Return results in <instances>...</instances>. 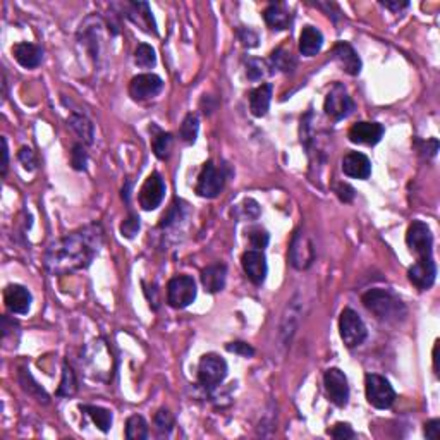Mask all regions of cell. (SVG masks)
<instances>
[{
  "instance_id": "40",
  "label": "cell",
  "mask_w": 440,
  "mask_h": 440,
  "mask_svg": "<svg viewBox=\"0 0 440 440\" xmlns=\"http://www.w3.org/2000/svg\"><path fill=\"white\" fill-rule=\"evenodd\" d=\"M246 76L251 81H258L265 76V64L260 59H248L246 60Z\"/></svg>"
},
{
  "instance_id": "3",
  "label": "cell",
  "mask_w": 440,
  "mask_h": 440,
  "mask_svg": "<svg viewBox=\"0 0 440 440\" xmlns=\"http://www.w3.org/2000/svg\"><path fill=\"white\" fill-rule=\"evenodd\" d=\"M227 371H229V368H227L224 358H220L215 353L203 354L200 363H198V384L205 391H213L226 380Z\"/></svg>"
},
{
  "instance_id": "1",
  "label": "cell",
  "mask_w": 440,
  "mask_h": 440,
  "mask_svg": "<svg viewBox=\"0 0 440 440\" xmlns=\"http://www.w3.org/2000/svg\"><path fill=\"white\" fill-rule=\"evenodd\" d=\"M104 244L100 224H90L54 241L45 253V270L50 275H66L84 270L95 260Z\"/></svg>"
},
{
  "instance_id": "15",
  "label": "cell",
  "mask_w": 440,
  "mask_h": 440,
  "mask_svg": "<svg viewBox=\"0 0 440 440\" xmlns=\"http://www.w3.org/2000/svg\"><path fill=\"white\" fill-rule=\"evenodd\" d=\"M437 277V265L435 260L432 258H425V260H416L415 264L409 267L408 279L416 289L419 291H426L435 284Z\"/></svg>"
},
{
  "instance_id": "24",
  "label": "cell",
  "mask_w": 440,
  "mask_h": 440,
  "mask_svg": "<svg viewBox=\"0 0 440 440\" xmlns=\"http://www.w3.org/2000/svg\"><path fill=\"white\" fill-rule=\"evenodd\" d=\"M264 19L272 30H277V32H284L292 25L291 11L281 2L268 5L264 11Z\"/></svg>"
},
{
  "instance_id": "33",
  "label": "cell",
  "mask_w": 440,
  "mask_h": 440,
  "mask_svg": "<svg viewBox=\"0 0 440 440\" xmlns=\"http://www.w3.org/2000/svg\"><path fill=\"white\" fill-rule=\"evenodd\" d=\"M270 64L274 69L282 71V73H289V71H292L296 67V59L289 50L277 49L272 52Z\"/></svg>"
},
{
  "instance_id": "37",
  "label": "cell",
  "mask_w": 440,
  "mask_h": 440,
  "mask_svg": "<svg viewBox=\"0 0 440 440\" xmlns=\"http://www.w3.org/2000/svg\"><path fill=\"white\" fill-rule=\"evenodd\" d=\"M248 240H250V244L255 250L264 251V248H267L268 241H270V234L265 229H262V227H253L248 234Z\"/></svg>"
},
{
  "instance_id": "4",
  "label": "cell",
  "mask_w": 440,
  "mask_h": 440,
  "mask_svg": "<svg viewBox=\"0 0 440 440\" xmlns=\"http://www.w3.org/2000/svg\"><path fill=\"white\" fill-rule=\"evenodd\" d=\"M364 392H367L368 402L377 409H389L395 401L394 387L382 375H364Z\"/></svg>"
},
{
  "instance_id": "23",
  "label": "cell",
  "mask_w": 440,
  "mask_h": 440,
  "mask_svg": "<svg viewBox=\"0 0 440 440\" xmlns=\"http://www.w3.org/2000/svg\"><path fill=\"white\" fill-rule=\"evenodd\" d=\"M12 54H14V59L18 60L19 66L25 67V69H35L43 60V50L35 43H18V45L12 47Z\"/></svg>"
},
{
  "instance_id": "41",
  "label": "cell",
  "mask_w": 440,
  "mask_h": 440,
  "mask_svg": "<svg viewBox=\"0 0 440 440\" xmlns=\"http://www.w3.org/2000/svg\"><path fill=\"white\" fill-rule=\"evenodd\" d=\"M330 437H334V439H339V440H346V439H354L356 437V433H354V430L351 428L349 423H336V425L332 426V428L329 430Z\"/></svg>"
},
{
  "instance_id": "47",
  "label": "cell",
  "mask_w": 440,
  "mask_h": 440,
  "mask_svg": "<svg viewBox=\"0 0 440 440\" xmlns=\"http://www.w3.org/2000/svg\"><path fill=\"white\" fill-rule=\"evenodd\" d=\"M425 437L430 440L440 439V419H430L425 423Z\"/></svg>"
},
{
  "instance_id": "25",
  "label": "cell",
  "mask_w": 440,
  "mask_h": 440,
  "mask_svg": "<svg viewBox=\"0 0 440 440\" xmlns=\"http://www.w3.org/2000/svg\"><path fill=\"white\" fill-rule=\"evenodd\" d=\"M272 84L264 83L250 91V111L255 117H265L270 108Z\"/></svg>"
},
{
  "instance_id": "44",
  "label": "cell",
  "mask_w": 440,
  "mask_h": 440,
  "mask_svg": "<svg viewBox=\"0 0 440 440\" xmlns=\"http://www.w3.org/2000/svg\"><path fill=\"white\" fill-rule=\"evenodd\" d=\"M226 349L229 351V353L240 354V356H243V358H251L255 354L253 347H251L248 343H241V340H238V343L227 344Z\"/></svg>"
},
{
  "instance_id": "51",
  "label": "cell",
  "mask_w": 440,
  "mask_h": 440,
  "mask_svg": "<svg viewBox=\"0 0 440 440\" xmlns=\"http://www.w3.org/2000/svg\"><path fill=\"white\" fill-rule=\"evenodd\" d=\"M437 349H439V340H437L435 347H433V368H435V373L439 375V354H437Z\"/></svg>"
},
{
  "instance_id": "34",
  "label": "cell",
  "mask_w": 440,
  "mask_h": 440,
  "mask_svg": "<svg viewBox=\"0 0 440 440\" xmlns=\"http://www.w3.org/2000/svg\"><path fill=\"white\" fill-rule=\"evenodd\" d=\"M76 391H78L76 375H74L73 368H71L69 364L64 363V367H62V380H60L57 395H59V397H71V395L76 394Z\"/></svg>"
},
{
  "instance_id": "12",
  "label": "cell",
  "mask_w": 440,
  "mask_h": 440,
  "mask_svg": "<svg viewBox=\"0 0 440 440\" xmlns=\"http://www.w3.org/2000/svg\"><path fill=\"white\" fill-rule=\"evenodd\" d=\"M165 183H163L162 176L159 172H152L146 181L143 183L141 189H139V205H141L143 210L152 211L157 210L160 207V203L163 201V196H165Z\"/></svg>"
},
{
  "instance_id": "19",
  "label": "cell",
  "mask_w": 440,
  "mask_h": 440,
  "mask_svg": "<svg viewBox=\"0 0 440 440\" xmlns=\"http://www.w3.org/2000/svg\"><path fill=\"white\" fill-rule=\"evenodd\" d=\"M332 56L344 73L351 74V76H358L361 73L360 56L347 42H337L332 49Z\"/></svg>"
},
{
  "instance_id": "8",
  "label": "cell",
  "mask_w": 440,
  "mask_h": 440,
  "mask_svg": "<svg viewBox=\"0 0 440 440\" xmlns=\"http://www.w3.org/2000/svg\"><path fill=\"white\" fill-rule=\"evenodd\" d=\"M224 186H226V172L220 167L218 169L211 160H208L201 169L200 176H198L196 183V194L201 198H217L218 194L222 193Z\"/></svg>"
},
{
  "instance_id": "46",
  "label": "cell",
  "mask_w": 440,
  "mask_h": 440,
  "mask_svg": "<svg viewBox=\"0 0 440 440\" xmlns=\"http://www.w3.org/2000/svg\"><path fill=\"white\" fill-rule=\"evenodd\" d=\"M419 145H421V148H419V153H421L423 157H426V159H432V157H435L437 152H439V141H437L435 138L426 139V141H421Z\"/></svg>"
},
{
  "instance_id": "7",
  "label": "cell",
  "mask_w": 440,
  "mask_h": 440,
  "mask_svg": "<svg viewBox=\"0 0 440 440\" xmlns=\"http://www.w3.org/2000/svg\"><path fill=\"white\" fill-rule=\"evenodd\" d=\"M196 299V282L189 275H176L167 284V303L176 310H184Z\"/></svg>"
},
{
  "instance_id": "45",
  "label": "cell",
  "mask_w": 440,
  "mask_h": 440,
  "mask_svg": "<svg viewBox=\"0 0 440 440\" xmlns=\"http://www.w3.org/2000/svg\"><path fill=\"white\" fill-rule=\"evenodd\" d=\"M334 191H336L337 198H339L343 203H351V201L354 200V196H356V191H354V187L349 186L347 183H339Z\"/></svg>"
},
{
  "instance_id": "2",
  "label": "cell",
  "mask_w": 440,
  "mask_h": 440,
  "mask_svg": "<svg viewBox=\"0 0 440 440\" xmlns=\"http://www.w3.org/2000/svg\"><path fill=\"white\" fill-rule=\"evenodd\" d=\"M364 308L373 313L375 319L385 323H397L406 319L408 310L404 303L387 289H370L361 298Z\"/></svg>"
},
{
  "instance_id": "38",
  "label": "cell",
  "mask_w": 440,
  "mask_h": 440,
  "mask_svg": "<svg viewBox=\"0 0 440 440\" xmlns=\"http://www.w3.org/2000/svg\"><path fill=\"white\" fill-rule=\"evenodd\" d=\"M88 163V153L84 150L83 143H76L73 146V152H71V165L76 170H86Z\"/></svg>"
},
{
  "instance_id": "30",
  "label": "cell",
  "mask_w": 440,
  "mask_h": 440,
  "mask_svg": "<svg viewBox=\"0 0 440 440\" xmlns=\"http://www.w3.org/2000/svg\"><path fill=\"white\" fill-rule=\"evenodd\" d=\"M81 411L84 415H88L91 418V421L98 426L104 433H107L112 426V411L108 409L100 408V406H90V404H81Z\"/></svg>"
},
{
  "instance_id": "26",
  "label": "cell",
  "mask_w": 440,
  "mask_h": 440,
  "mask_svg": "<svg viewBox=\"0 0 440 440\" xmlns=\"http://www.w3.org/2000/svg\"><path fill=\"white\" fill-rule=\"evenodd\" d=\"M323 35L315 26H305L299 35V52L305 57H313L322 50Z\"/></svg>"
},
{
  "instance_id": "10",
  "label": "cell",
  "mask_w": 440,
  "mask_h": 440,
  "mask_svg": "<svg viewBox=\"0 0 440 440\" xmlns=\"http://www.w3.org/2000/svg\"><path fill=\"white\" fill-rule=\"evenodd\" d=\"M323 111L329 115L332 121H343L347 115L353 114L354 111V102L349 97L347 90L344 88V84L336 83L332 86V90L329 91V95L325 97V105Z\"/></svg>"
},
{
  "instance_id": "48",
  "label": "cell",
  "mask_w": 440,
  "mask_h": 440,
  "mask_svg": "<svg viewBox=\"0 0 440 440\" xmlns=\"http://www.w3.org/2000/svg\"><path fill=\"white\" fill-rule=\"evenodd\" d=\"M243 205V211L248 218H257L260 215V207L255 200H244Z\"/></svg>"
},
{
  "instance_id": "43",
  "label": "cell",
  "mask_w": 440,
  "mask_h": 440,
  "mask_svg": "<svg viewBox=\"0 0 440 440\" xmlns=\"http://www.w3.org/2000/svg\"><path fill=\"white\" fill-rule=\"evenodd\" d=\"M238 36H240L241 43L248 49H255L258 47V35L251 28H240L238 30Z\"/></svg>"
},
{
  "instance_id": "29",
  "label": "cell",
  "mask_w": 440,
  "mask_h": 440,
  "mask_svg": "<svg viewBox=\"0 0 440 440\" xmlns=\"http://www.w3.org/2000/svg\"><path fill=\"white\" fill-rule=\"evenodd\" d=\"M18 378H19V384H21L23 391H26L30 395H33V397H35L38 402L49 404V394L43 391L42 385L36 384L35 378H33V375L30 373L28 368H21V370H19Z\"/></svg>"
},
{
  "instance_id": "42",
  "label": "cell",
  "mask_w": 440,
  "mask_h": 440,
  "mask_svg": "<svg viewBox=\"0 0 440 440\" xmlns=\"http://www.w3.org/2000/svg\"><path fill=\"white\" fill-rule=\"evenodd\" d=\"M18 159L19 162L23 163V167H25L26 170H30V172H33V170L36 169V157H35V152H33L32 148H28V146H23L21 150H19L18 153Z\"/></svg>"
},
{
  "instance_id": "35",
  "label": "cell",
  "mask_w": 440,
  "mask_h": 440,
  "mask_svg": "<svg viewBox=\"0 0 440 440\" xmlns=\"http://www.w3.org/2000/svg\"><path fill=\"white\" fill-rule=\"evenodd\" d=\"M135 62L138 67L143 69H150L157 64V54L155 49L148 43H139L135 50Z\"/></svg>"
},
{
  "instance_id": "52",
  "label": "cell",
  "mask_w": 440,
  "mask_h": 440,
  "mask_svg": "<svg viewBox=\"0 0 440 440\" xmlns=\"http://www.w3.org/2000/svg\"><path fill=\"white\" fill-rule=\"evenodd\" d=\"M129 189H131V181H128V183H126V187H122V198H124V201L126 203H129Z\"/></svg>"
},
{
  "instance_id": "17",
  "label": "cell",
  "mask_w": 440,
  "mask_h": 440,
  "mask_svg": "<svg viewBox=\"0 0 440 440\" xmlns=\"http://www.w3.org/2000/svg\"><path fill=\"white\" fill-rule=\"evenodd\" d=\"M384 126L378 124V122H356V124L351 126L349 132V141L354 143V145H367V146H375L377 143H380V139L384 138Z\"/></svg>"
},
{
  "instance_id": "49",
  "label": "cell",
  "mask_w": 440,
  "mask_h": 440,
  "mask_svg": "<svg viewBox=\"0 0 440 440\" xmlns=\"http://www.w3.org/2000/svg\"><path fill=\"white\" fill-rule=\"evenodd\" d=\"M380 4L392 12H401L402 9L409 8V2H399V0H389V2H380Z\"/></svg>"
},
{
  "instance_id": "5",
  "label": "cell",
  "mask_w": 440,
  "mask_h": 440,
  "mask_svg": "<svg viewBox=\"0 0 440 440\" xmlns=\"http://www.w3.org/2000/svg\"><path fill=\"white\" fill-rule=\"evenodd\" d=\"M339 334L343 343L346 344V347L353 349V347L361 346L364 343L368 336V330L364 322L361 320V316L358 315L354 310L346 308L343 310L339 319Z\"/></svg>"
},
{
  "instance_id": "31",
  "label": "cell",
  "mask_w": 440,
  "mask_h": 440,
  "mask_svg": "<svg viewBox=\"0 0 440 440\" xmlns=\"http://www.w3.org/2000/svg\"><path fill=\"white\" fill-rule=\"evenodd\" d=\"M126 439L145 440L148 439V423L143 416L132 415L126 421Z\"/></svg>"
},
{
  "instance_id": "28",
  "label": "cell",
  "mask_w": 440,
  "mask_h": 440,
  "mask_svg": "<svg viewBox=\"0 0 440 440\" xmlns=\"http://www.w3.org/2000/svg\"><path fill=\"white\" fill-rule=\"evenodd\" d=\"M150 131H152V148L157 159L160 160L169 159L170 148H172V139H174L172 135H170V132L162 131V129L157 128L155 124L150 128Z\"/></svg>"
},
{
  "instance_id": "9",
  "label": "cell",
  "mask_w": 440,
  "mask_h": 440,
  "mask_svg": "<svg viewBox=\"0 0 440 440\" xmlns=\"http://www.w3.org/2000/svg\"><path fill=\"white\" fill-rule=\"evenodd\" d=\"M289 264L296 270H306L315 262V246L305 231H296L289 244Z\"/></svg>"
},
{
  "instance_id": "39",
  "label": "cell",
  "mask_w": 440,
  "mask_h": 440,
  "mask_svg": "<svg viewBox=\"0 0 440 440\" xmlns=\"http://www.w3.org/2000/svg\"><path fill=\"white\" fill-rule=\"evenodd\" d=\"M139 227H141V222H139L138 215L129 213V217L121 224V234L128 240H132L139 233Z\"/></svg>"
},
{
  "instance_id": "6",
  "label": "cell",
  "mask_w": 440,
  "mask_h": 440,
  "mask_svg": "<svg viewBox=\"0 0 440 440\" xmlns=\"http://www.w3.org/2000/svg\"><path fill=\"white\" fill-rule=\"evenodd\" d=\"M406 244L416 260H425L433 257V236L430 227L421 220H413L406 233Z\"/></svg>"
},
{
  "instance_id": "50",
  "label": "cell",
  "mask_w": 440,
  "mask_h": 440,
  "mask_svg": "<svg viewBox=\"0 0 440 440\" xmlns=\"http://www.w3.org/2000/svg\"><path fill=\"white\" fill-rule=\"evenodd\" d=\"M9 167V148H8V139L2 138V176L8 174Z\"/></svg>"
},
{
  "instance_id": "32",
  "label": "cell",
  "mask_w": 440,
  "mask_h": 440,
  "mask_svg": "<svg viewBox=\"0 0 440 440\" xmlns=\"http://www.w3.org/2000/svg\"><path fill=\"white\" fill-rule=\"evenodd\" d=\"M198 131H200V121H198V115L189 112V114L184 117L183 124H181L179 136L186 145H194L198 138Z\"/></svg>"
},
{
  "instance_id": "20",
  "label": "cell",
  "mask_w": 440,
  "mask_h": 440,
  "mask_svg": "<svg viewBox=\"0 0 440 440\" xmlns=\"http://www.w3.org/2000/svg\"><path fill=\"white\" fill-rule=\"evenodd\" d=\"M343 172L353 179H368L371 176V162L364 153L349 152L343 159Z\"/></svg>"
},
{
  "instance_id": "16",
  "label": "cell",
  "mask_w": 440,
  "mask_h": 440,
  "mask_svg": "<svg viewBox=\"0 0 440 440\" xmlns=\"http://www.w3.org/2000/svg\"><path fill=\"white\" fill-rule=\"evenodd\" d=\"M241 265H243V270L244 274H246V277L250 279L253 284L257 286L264 284L268 272L267 257H265L264 251L260 250L246 251V253L243 255V258H241Z\"/></svg>"
},
{
  "instance_id": "13",
  "label": "cell",
  "mask_w": 440,
  "mask_h": 440,
  "mask_svg": "<svg viewBox=\"0 0 440 440\" xmlns=\"http://www.w3.org/2000/svg\"><path fill=\"white\" fill-rule=\"evenodd\" d=\"M303 299L299 294H296L291 299L288 306H286L284 313H282L281 327H279V339H281L282 346H291V340L294 337L296 329L299 325V320L303 316Z\"/></svg>"
},
{
  "instance_id": "14",
  "label": "cell",
  "mask_w": 440,
  "mask_h": 440,
  "mask_svg": "<svg viewBox=\"0 0 440 440\" xmlns=\"http://www.w3.org/2000/svg\"><path fill=\"white\" fill-rule=\"evenodd\" d=\"M162 88L163 81L162 78L157 76V74H138V76L132 78L131 83H129V95L132 97V100L145 102L150 100V98H155L157 95L162 91Z\"/></svg>"
},
{
  "instance_id": "22",
  "label": "cell",
  "mask_w": 440,
  "mask_h": 440,
  "mask_svg": "<svg viewBox=\"0 0 440 440\" xmlns=\"http://www.w3.org/2000/svg\"><path fill=\"white\" fill-rule=\"evenodd\" d=\"M227 281V267L224 264H213L208 265L207 268L201 270V284H203L205 291L215 294L220 292L226 288Z\"/></svg>"
},
{
  "instance_id": "21",
  "label": "cell",
  "mask_w": 440,
  "mask_h": 440,
  "mask_svg": "<svg viewBox=\"0 0 440 440\" xmlns=\"http://www.w3.org/2000/svg\"><path fill=\"white\" fill-rule=\"evenodd\" d=\"M126 18L131 19L135 25L141 26V30L157 35V23L153 19L152 9L146 2H131L126 5Z\"/></svg>"
},
{
  "instance_id": "36",
  "label": "cell",
  "mask_w": 440,
  "mask_h": 440,
  "mask_svg": "<svg viewBox=\"0 0 440 440\" xmlns=\"http://www.w3.org/2000/svg\"><path fill=\"white\" fill-rule=\"evenodd\" d=\"M153 423H155V428L159 432V435H169L174 428V416L169 409H159L155 413V418H153Z\"/></svg>"
},
{
  "instance_id": "18",
  "label": "cell",
  "mask_w": 440,
  "mask_h": 440,
  "mask_svg": "<svg viewBox=\"0 0 440 440\" xmlns=\"http://www.w3.org/2000/svg\"><path fill=\"white\" fill-rule=\"evenodd\" d=\"M32 292L19 284H9L4 289V303L8 310L16 315H26L32 308Z\"/></svg>"
},
{
  "instance_id": "27",
  "label": "cell",
  "mask_w": 440,
  "mask_h": 440,
  "mask_svg": "<svg viewBox=\"0 0 440 440\" xmlns=\"http://www.w3.org/2000/svg\"><path fill=\"white\" fill-rule=\"evenodd\" d=\"M67 124H69V128L80 136V139L84 143V145H91V143H93L95 128H93V122H91L86 115L73 112V114L69 115V119H67Z\"/></svg>"
},
{
  "instance_id": "11",
  "label": "cell",
  "mask_w": 440,
  "mask_h": 440,
  "mask_svg": "<svg viewBox=\"0 0 440 440\" xmlns=\"http://www.w3.org/2000/svg\"><path fill=\"white\" fill-rule=\"evenodd\" d=\"M323 385H325L327 395L336 406L344 408L349 402V384L343 370L329 368L323 375Z\"/></svg>"
}]
</instances>
